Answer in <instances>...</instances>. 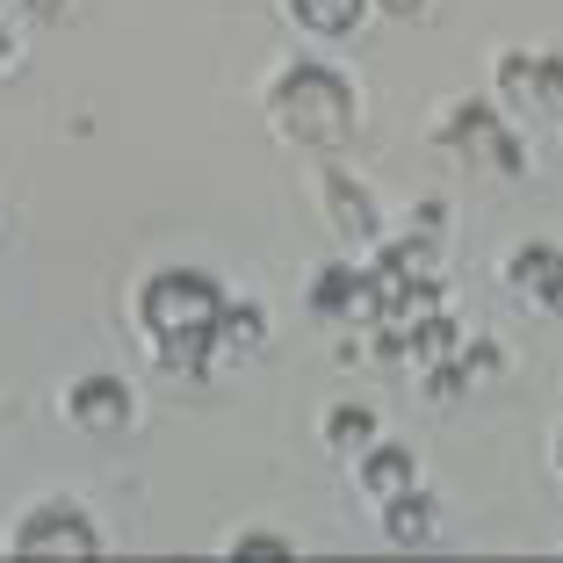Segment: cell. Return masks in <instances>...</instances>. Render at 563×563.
<instances>
[{"label":"cell","instance_id":"6da1fadb","mask_svg":"<svg viewBox=\"0 0 563 563\" xmlns=\"http://www.w3.org/2000/svg\"><path fill=\"white\" fill-rule=\"evenodd\" d=\"M145 325H152V340H159L166 368L202 376L210 347L224 340V289H217L210 275H188V267L152 275L145 282Z\"/></svg>","mask_w":563,"mask_h":563},{"label":"cell","instance_id":"7a4b0ae2","mask_svg":"<svg viewBox=\"0 0 563 563\" xmlns=\"http://www.w3.org/2000/svg\"><path fill=\"white\" fill-rule=\"evenodd\" d=\"M275 123L282 137H297L303 152H340L354 131V101H347V80L325 66H289L275 80Z\"/></svg>","mask_w":563,"mask_h":563},{"label":"cell","instance_id":"3957f363","mask_svg":"<svg viewBox=\"0 0 563 563\" xmlns=\"http://www.w3.org/2000/svg\"><path fill=\"white\" fill-rule=\"evenodd\" d=\"M441 137H448V145H463L470 159H492L498 174H520V137L506 131V123H498L484 101H463V109L441 123Z\"/></svg>","mask_w":563,"mask_h":563},{"label":"cell","instance_id":"277c9868","mask_svg":"<svg viewBox=\"0 0 563 563\" xmlns=\"http://www.w3.org/2000/svg\"><path fill=\"white\" fill-rule=\"evenodd\" d=\"M95 528H87V514H73V506H44V514L22 520L15 534V556H95Z\"/></svg>","mask_w":563,"mask_h":563},{"label":"cell","instance_id":"5b68a950","mask_svg":"<svg viewBox=\"0 0 563 563\" xmlns=\"http://www.w3.org/2000/svg\"><path fill=\"white\" fill-rule=\"evenodd\" d=\"M498 95L528 101V109H556V95H563V58H534V51L498 58Z\"/></svg>","mask_w":563,"mask_h":563},{"label":"cell","instance_id":"8992f818","mask_svg":"<svg viewBox=\"0 0 563 563\" xmlns=\"http://www.w3.org/2000/svg\"><path fill=\"white\" fill-rule=\"evenodd\" d=\"M311 311L318 318H376V282L354 275V267H325L311 289Z\"/></svg>","mask_w":563,"mask_h":563},{"label":"cell","instance_id":"52a82bcc","mask_svg":"<svg viewBox=\"0 0 563 563\" xmlns=\"http://www.w3.org/2000/svg\"><path fill=\"white\" fill-rule=\"evenodd\" d=\"M73 419L95 433H123V419H131V390H123L117 376H87L80 390H73Z\"/></svg>","mask_w":563,"mask_h":563},{"label":"cell","instance_id":"ba28073f","mask_svg":"<svg viewBox=\"0 0 563 563\" xmlns=\"http://www.w3.org/2000/svg\"><path fill=\"white\" fill-rule=\"evenodd\" d=\"M514 282L528 289V297H542L549 311L563 318V253H549V246H520V253H514Z\"/></svg>","mask_w":563,"mask_h":563},{"label":"cell","instance_id":"9c48e42d","mask_svg":"<svg viewBox=\"0 0 563 563\" xmlns=\"http://www.w3.org/2000/svg\"><path fill=\"white\" fill-rule=\"evenodd\" d=\"M383 534H390L398 549L427 542V534H433V498H427V492H398V498H383Z\"/></svg>","mask_w":563,"mask_h":563},{"label":"cell","instance_id":"30bf717a","mask_svg":"<svg viewBox=\"0 0 563 563\" xmlns=\"http://www.w3.org/2000/svg\"><path fill=\"white\" fill-rule=\"evenodd\" d=\"M325 196H332V217H340L347 239H376V210H368V196L340 174V166H325Z\"/></svg>","mask_w":563,"mask_h":563},{"label":"cell","instance_id":"8fae6325","mask_svg":"<svg viewBox=\"0 0 563 563\" xmlns=\"http://www.w3.org/2000/svg\"><path fill=\"white\" fill-rule=\"evenodd\" d=\"M289 8H297V22H303L311 36H347L354 22H362L368 0H289Z\"/></svg>","mask_w":563,"mask_h":563},{"label":"cell","instance_id":"7c38bea8","mask_svg":"<svg viewBox=\"0 0 563 563\" xmlns=\"http://www.w3.org/2000/svg\"><path fill=\"white\" fill-rule=\"evenodd\" d=\"M362 484H368L376 498H398V492H412V455H405V448H376V455L362 463Z\"/></svg>","mask_w":563,"mask_h":563},{"label":"cell","instance_id":"4fadbf2b","mask_svg":"<svg viewBox=\"0 0 563 563\" xmlns=\"http://www.w3.org/2000/svg\"><path fill=\"white\" fill-rule=\"evenodd\" d=\"M224 340H232V347H261V340H267V311H253V303H224Z\"/></svg>","mask_w":563,"mask_h":563},{"label":"cell","instance_id":"5bb4252c","mask_svg":"<svg viewBox=\"0 0 563 563\" xmlns=\"http://www.w3.org/2000/svg\"><path fill=\"white\" fill-rule=\"evenodd\" d=\"M325 433H332V448H362L368 433H376V412H362V405H340V412L325 419Z\"/></svg>","mask_w":563,"mask_h":563},{"label":"cell","instance_id":"9a60e30c","mask_svg":"<svg viewBox=\"0 0 563 563\" xmlns=\"http://www.w3.org/2000/svg\"><path fill=\"white\" fill-rule=\"evenodd\" d=\"M232 556H246V563H261V556H289V542H282V534H239Z\"/></svg>","mask_w":563,"mask_h":563},{"label":"cell","instance_id":"2e32d148","mask_svg":"<svg viewBox=\"0 0 563 563\" xmlns=\"http://www.w3.org/2000/svg\"><path fill=\"white\" fill-rule=\"evenodd\" d=\"M492 368H498V347H470L463 354V376H492Z\"/></svg>","mask_w":563,"mask_h":563},{"label":"cell","instance_id":"e0dca14e","mask_svg":"<svg viewBox=\"0 0 563 563\" xmlns=\"http://www.w3.org/2000/svg\"><path fill=\"white\" fill-rule=\"evenodd\" d=\"M376 8H390V15H419L427 0H376Z\"/></svg>","mask_w":563,"mask_h":563},{"label":"cell","instance_id":"ac0fdd59","mask_svg":"<svg viewBox=\"0 0 563 563\" xmlns=\"http://www.w3.org/2000/svg\"><path fill=\"white\" fill-rule=\"evenodd\" d=\"M22 8H30V15H58V0H22Z\"/></svg>","mask_w":563,"mask_h":563},{"label":"cell","instance_id":"d6986e66","mask_svg":"<svg viewBox=\"0 0 563 563\" xmlns=\"http://www.w3.org/2000/svg\"><path fill=\"white\" fill-rule=\"evenodd\" d=\"M0 66H8V36H0Z\"/></svg>","mask_w":563,"mask_h":563}]
</instances>
